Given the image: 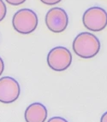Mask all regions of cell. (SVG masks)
I'll list each match as a JSON object with an SVG mask.
<instances>
[{
  "mask_svg": "<svg viewBox=\"0 0 107 122\" xmlns=\"http://www.w3.org/2000/svg\"><path fill=\"white\" fill-rule=\"evenodd\" d=\"M73 51L80 58L90 59L100 51V41L94 34L88 32L79 33L73 41Z\"/></svg>",
  "mask_w": 107,
  "mask_h": 122,
  "instance_id": "cell-1",
  "label": "cell"
},
{
  "mask_svg": "<svg viewBox=\"0 0 107 122\" xmlns=\"http://www.w3.org/2000/svg\"><path fill=\"white\" fill-rule=\"evenodd\" d=\"M39 19L37 14L30 9H21L15 13L12 18L13 27L17 33L29 34L37 28Z\"/></svg>",
  "mask_w": 107,
  "mask_h": 122,
  "instance_id": "cell-2",
  "label": "cell"
},
{
  "mask_svg": "<svg viewBox=\"0 0 107 122\" xmlns=\"http://www.w3.org/2000/svg\"><path fill=\"white\" fill-rule=\"evenodd\" d=\"M82 22L87 30L100 32L107 26V12L100 7H91L83 14Z\"/></svg>",
  "mask_w": 107,
  "mask_h": 122,
  "instance_id": "cell-3",
  "label": "cell"
},
{
  "mask_svg": "<svg viewBox=\"0 0 107 122\" xmlns=\"http://www.w3.org/2000/svg\"><path fill=\"white\" fill-rule=\"evenodd\" d=\"M72 63V55L70 50L64 46L54 47L47 55V64L50 68L56 72L68 69Z\"/></svg>",
  "mask_w": 107,
  "mask_h": 122,
  "instance_id": "cell-4",
  "label": "cell"
},
{
  "mask_svg": "<svg viewBox=\"0 0 107 122\" xmlns=\"http://www.w3.org/2000/svg\"><path fill=\"white\" fill-rule=\"evenodd\" d=\"M45 25L54 33H63L69 24V16L65 10L59 7L49 10L45 15Z\"/></svg>",
  "mask_w": 107,
  "mask_h": 122,
  "instance_id": "cell-5",
  "label": "cell"
},
{
  "mask_svg": "<svg viewBox=\"0 0 107 122\" xmlns=\"http://www.w3.org/2000/svg\"><path fill=\"white\" fill-rule=\"evenodd\" d=\"M21 87L16 79L12 77H2L0 79V102L12 103L20 97Z\"/></svg>",
  "mask_w": 107,
  "mask_h": 122,
  "instance_id": "cell-6",
  "label": "cell"
},
{
  "mask_svg": "<svg viewBox=\"0 0 107 122\" xmlns=\"http://www.w3.org/2000/svg\"><path fill=\"white\" fill-rule=\"evenodd\" d=\"M47 108L40 102L30 104L24 113L26 122H45L47 119Z\"/></svg>",
  "mask_w": 107,
  "mask_h": 122,
  "instance_id": "cell-7",
  "label": "cell"
},
{
  "mask_svg": "<svg viewBox=\"0 0 107 122\" xmlns=\"http://www.w3.org/2000/svg\"><path fill=\"white\" fill-rule=\"evenodd\" d=\"M7 14V8L3 0H0V22L5 18Z\"/></svg>",
  "mask_w": 107,
  "mask_h": 122,
  "instance_id": "cell-8",
  "label": "cell"
},
{
  "mask_svg": "<svg viewBox=\"0 0 107 122\" xmlns=\"http://www.w3.org/2000/svg\"><path fill=\"white\" fill-rule=\"evenodd\" d=\"M5 1L9 4L13 5V6H18V5H21L26 2V0H5Z\"/></svg>",
  "mask_w": 107,
  "mask_h": 122,
  "instance_id": "cell-9",
  "label": "cell"
},
{
  "mask_svg": "<svg viewBox=\"0 0 107 122\" xmlns=\"http://www.w3.org/2000/svg\"><path fill=\"white\" fill-rule=\"evenodd\" d=\"M62 0H40V2L46 5H55L61 2Z\"/></svg>",
  "mask_w": 107,
  "mask_h": 122,
  "instance_id": "cell-10",
  "label": "cell"
},
{
  "mask_svg": "<svg viewBox=\"0 0 107 122\" xmlns=\"http://www.w3.org/2000/svg\"><path fill=\"white\" fill-rule=\"evenodd\" d=\"M47 122H69L67 120H65L63 117H59V116H55L52 118L49 119V120H47Z\"/></svg>",
  "mask_w": 107,
  "mask_h": 122,
  "instance_id": "cell-11",
  "label": "cell"
},
{
  "mask_svg": "<svg viewBox=\"0 0 107 122\" xmlns=\"http://www.w3.org/2000/svg\"><path fill=\"white\" fill-rule=\"evenodd\" d=\"M4 63L3 59L0 57V76L4 73Z\"/></svg>",
  "mask_w": 107,
  "mask_h": 122,
  "instance_id": "cell-12",
  "label": "cell"
},
{
  "mask_svg": "<svg viewBox=\"0 0 107 122\" xmlns=\"http://www.w3.org/2000/svg\"><path fill=\"white\" fill-rule=\"evenodd\" d=\"M100 122H107V111L105 113H104L103 115L101 116Z\"/></svg>",
  "mask_w": 107,
  "mask_h": 122,
  "instance_id": "cell-13",
  "label": "cell"
}]
</instances>
